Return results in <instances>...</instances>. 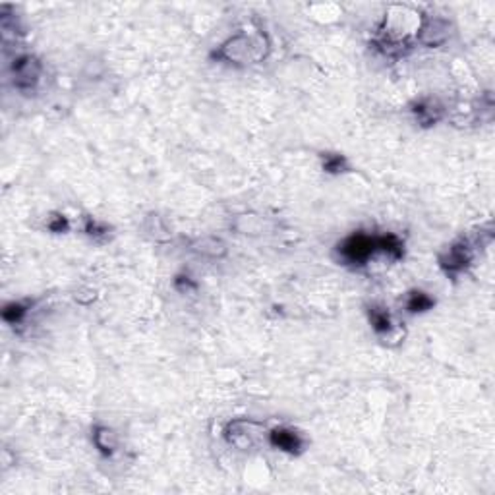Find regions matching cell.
<instances>
[{
  "label": "cell",
  "mask_w": 495,
  "mask_h": 495,
  "mask_svg": "<svg viewBox=\"0 0 495 495\" xmlns=\"http://www.w3.org/2000/svg\"><path fill=\"white\" fill-rule=\"evenodd\" d=\"M376 250V236H370L364 232H354L339 244L341 259L350 265H364L370 257L374 256Z\"/></svg>",
  "instance_id": "3957f363"
},
{
  "label": "cell",
  "mask_w": 495,
  "mask_h": 495,
  "mask_svg": "<svg viewBox=\"0 0 495 495\" xmlns=\"http://www.w3.org/2000/svg\"><path fill=\"white\" fill-rule=\"evenodd\" d=\"M41 62L31 56V54H24V56H17L12 64V79H14V86L20 91H31L37 87L39 79H41Z\"/></svg>",
  "instance_id": "277c9868"
},
{
  "label": "cell",
  "mask_w": 495,
  "mask_h": 495,
  "mask_svg": "<svg viewBox=\"0 0 495 495\" xmlns=\"http://www.w3.org/2000/svg\"><path fill=\"white\" fill-rule=\"evenodd\" d=\"M93 445L105 457H111L119 449V436L107 426L93 427Z\"/></svg>",
  "instance_id": "8fae6325"
},
{
  "label": "cell",
  "mask_w": 495,
  "mask_h": 495,
  "mask_svg": "<svg viewBox=\"0 0 495 495\" xmlns=\"http://www.w3.org/2000/svg\"><path fill=\"white\" fill-rule=\"evenodd\" d=\"M47 227H49V231L52 232H66L70 229V222L64 215H54Z\"/></svg>",
  "instance_id": "d6986e66"
},
{
  "label": "cell",
  "mask_w": 495,
  "mask_h": 495,
  "mask_svg": "<svg viewBox=\"0 0 495 495\" xmlns=\"http://www.w3.org/2000/svg\"><path fill=\"white\" fill-rule=\"evenodd\" d=\"M144 232H146L149 238L153 242H169L172 236L171 227L167 224L165 217L157 213L147 215L146 221H144Z\"/></svg>",
  "instance_id": "30bf717a"
},
{
  "label": "cell",
  "mask_w": 495,
  "mask_h": 495,
  "mask_svg": "<svg viewBox=\"0 0 495 495\" xmlns=\"http://www.w3.org/2000/svg\"><path fill=\"white\" fill-rule=\"evenodd\" d=\"M27 312H29V306L24 304V302H10V304H6L4 310H2V317H4L6 323L17 325L26 319Z\"/></svg>",
  "instance_id": "2e32d148"
},
{
  "label": "cell",
  "mask_w": 495,
  "mask_h": 495,
  "mask_svg": "<svg viewBox=\"0 0 495 495\" xmlns=\"http://www.w3.org/2000/svg\"><path fill=\"white\" fill-rule=\"evenodd\" d=\"M367 316H370V323H372V327H374V331H376L377 335L393 333V321H391V316H389L387 310L379 306H372L370 307V312H367Z\"/></svg>",
  "instance_id": "7c38bea8"
},
{
  "label": "cell",
  "mask_w": 495,
  "mask_h": 495,
  "mask_svg": "<svg viewBox=\"0 0 495 495\" xmlns=\"http://www.w3.org/2000/svg\"><path fill=\"white\" fill-rule=\"evenodd\" d=\"M232 229L238 234H247V236H259L265 232L271 231V221H267L265 217L256 213H244L238 215L232 221Z\"/></svg>",
  "instance_id": "ba28073f"
},
{
  "label": "cell",
  "mask_w": 495,
  "mask_h": 495,
  "mask_svg": "<svg viewBox=\"0 0 495 495\" xmlns=\"http://www.w3.org/2000/svg\"><path fill=\"white\" fill-rule=\"evenodd\" d=\"M269 51H271V45L264 31H256V33L242 31L227 39L215 51V59L229 62V64H256L267 59Z\"/></svg>",
  "instance_id": "6da1fadb"
},
{
  "label": "cell",
  "mask_w": 495,
  "mask_h": 495,
  "mask_svg": "<svg viewBox=\"0 0 495 495\" xmlns=\"http://www.w3.org/2000/svg\"><path fill=\"white\" fill-rule=\"evenodd\" d=\"M86 232L91 236V238H101V236H107L109 234V227L102 224L93 217H87L86 219Z\"/></svg>",
  "instance_id": "ac0fdd59"
},
{
  "label": "cell",
  "mask_w": 495,
  "mask_h": 495,
  "mask_svg": "<svg viewBox=\"0 0 495 495\" xmlns=\"http://www.w3.org/2000/svg\"><path fill=\"white\" fill-rule=\"evenodd\" d=\"M414 114H416L420 124L429 126V124H436L437 120L441 119V107L434 101H420L414 107Z\"/></svg>",
  "instance_id": "4fadbf2b"
},
{
  "label": "cell",
  "mask_w": 495,
  "mask_h": 495,
  "mask_svg": "<svg viewBox=\"0 0 495 495\" xmlns=\"http://www.w3.org/2000/svg\"><path fill=\"white\" fill-rule=\"evenodd\" d=\"M264 424L256 420H232L224 426V439L240 451H247L264 439Z\"/></svg>",
  "instance_id": "7a4b0ae2"
},
{
  "label": "cell",
  "mask_w": 495,
  "mask_h": 495,
  "mask_svg": "<svg viewBox=\"0 0 495 495\" xmlns=\"http://www.w3.org/2000/svg\"><path fill=\"white\" fill-rule=\"evenodd\" d=\"M323 169L327 172H333V174H337V172L349 171V162H346V159H344V155L327 153L323 157Z\"/></svg>",
  "instance_id": "e0dca14e"
},
{
  "label": "cell",
  "mask_w": 495,
  "mask_h": 495,
  "mask_svg": "<svg viewBox=\"0 0 495 495\" xmlns=\"http://www.w3.org/2000/svg\"><path fill=\"white\" fill-rule=\"evenodd\" d=\"M451 37V24L449 20L439 16L432 17H422V24H420L418 39L420 45L424 47H441L443 43H447V39Z\"/></svg>",
  "instance_id": "5b68a950"
},
{
  "label": "cell",
  "mask_w": 495,
  "mask_h": 495,
  "mask_svg": "<svg viewBox=\"0 0 495 495\" xmlns=\"http://www.w3.org/2000/svg\"><path fill=\"white\" fill-rule=\"evenodd\" d=\"M472 264V247L469 242H455L452 246H449L445 250L443 254L439 256V265L445 273L457 277L459 273H462L469 265Z\"/></svg>",
  "instance_id": "8992f818"
},
{
  "label": "cell",
  "mask_w": 495,
  "mask_h": 495,
  "mask_svg": "<svg viewBox=\"0 0 495 495\" xmlns=\"http://www.w3.org/2000/svg\"><path fill=\"white\" fill-rule=\"evenodd\" d=\"M269 443L273 445L275 449H281L284 452L291 455H298L304 447V441L300 434H296L291 427H275L269 432Z\"/></svg>",
  "instance_id": "52a82bcc"
},
{
  "label": "cell",
  "mask_w": 495,
  "mask_h": 495,
  "mask_svg": "<svg viewBox=\"0 0 495 495\" xmlns=\"http://www.w3.org/2000/svg\"><path fill=\"white\" fill-rule=\"evenodd\" d=\"M436 304V300L432 298L427 292L424 291H412L406 298V310L410 314H422V312H427L432 310Z\"/></svg>",
  "instance_id": "5bb4252c"
},
{
  "label": "cell",
  "mask_w": 495,
  "mask_h": 495,
  "mask_svg": "<svg viewBox=\"0 0 495 495\" xmlns=\"http://www.w3.org/2000/svg\"><path fill=\"white\" fill-rule=\"evenodd\" d=\"M376 246L377 250H381L383 254H387L393 259H401L404 250H402V242L399 236L395 234H383V236H376Z\"/></svg>",
  "instance_id": "9a60e30c"
},
{
  "label": "cell",
  "mask_w": 495,
  "mask_h": 495,
  "mask_svg": "<svg viewBox=\"0 0 495 495\" xmlns=\"http://www.w3.org/2000/svg\"><path fill=\"white\" fill-rule=\"evenodd\" d=\"M190 250L197 256L209 257V259H221L227 256V244L217 236H201L190 244Z\"/></svg>",
  "instance_id": "9c48e42d"
},
{
  "label": "cell",
  "mask_w": 495,
  "mask_h": 495,
  "mask_svg": "<svg viewBox=\"0 0 495 495\" xmlns=\"http://www.w3.org/2000/svg\"><path fill=\"white\" fill-rule=\"evenodd\" d=\"M174 284H176V289H180L182 292H188L192 291V289H196V282L192 281V277H188V275H180V277H176Z\"/></svg>",
  "instance_id": "ffe728a7"
}]
</instances>
